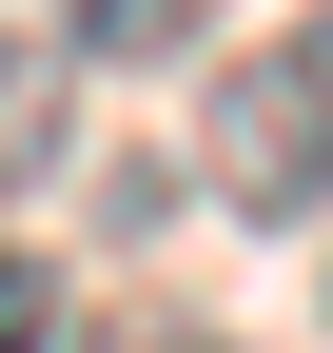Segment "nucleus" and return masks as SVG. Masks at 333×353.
Instances as JSON below:
<instances>
[{"mask_svg": "<svg viewBox=\"0 0 333 353\" xmlns=\"http://www.w3.org/2000/svg\"><path fill=\"white\" fill-rule=\"evenodd\" d=\"M196 176H216L255 236L333 216V0H294V20H275L255 59L216 79V118H196Z\"/></svg>", "mask_w": 333, "mask_h": 353, "instance_id": "obj_1", "label": "nucleus"}, {"mask_svg": "<svg viewBox=\"0 0 333 353\" xmlns=\"http://www.w3.org/2000/svg\"><path fill=\"white\" fill-rule=\"evenodd\" d=\"M59 157H78V59L39 20H0V196H39Z\"/></svg>", "mask_w": 333, "mask_h": 353, "instance_id": "obj_2", "label": "nucleus"}, {"mask_svg": "<svg viewBox=\"0 0 333 353\" xmlns=\"http://www.w3.org/2000/svg\"><path fill=\"white\" fill-rule=\"evenodd\" d=\"M59 59H177V39H216V0H59Z\"/></svg>", "mask_w": 333, "mask_h": 353, "instance_id": "obj_3", "label": "nucleus"}, {"mask_svg": "<svg viewBox=\"0 0 333 353\" xmlns=\"http://www.w3.org/2000/svg\"><path fill=\"white\" fill-rule=\"evenodd\" d=\"M0 353H59V255L0 236Z\"/></svg>", "mask_w": 333, "mask_h": 353, "instance_id": "obj_4", "label": "nucleus"}, {"mask_svg": "<svg viewBox=\"0 0 333 353\" xmlns=\"http://www.w3.org/2000/svg\"><path fill=\"white\" fill-rule=\"evenodd\" d=\"M78 353H235V334H196V314H138V334H78Z\"/></svg>", "mask_w": 333, "mask_h": 353, "instance_id": "obj_5", "label": "nucleus"}]
</instances>
